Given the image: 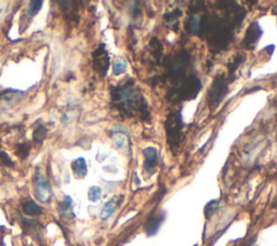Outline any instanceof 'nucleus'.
Masks as SVG:
<instances>
[{
    "mask_svg": "<svg viewBox=\"0 0 277 246\" xmlns=\"http://www.w3.org/2000/svg\"><path fill=\"white\" fill-rule=\"evenodd\" d=\"M112 107L116 109L122 117H139L150 120L148 104L132 78L119 83L111 89Z\"/></svg>",
    "mask_w": 277,
    "mask_h": 246,
    "instance_id": "1",
    "label": "nucleus"
},
{
    "mask_svg": "<svg viewBox=\"0 0 277 246\" xmlns=\"http://www.w3.org/2000/svg\"><path fill=\"white\" fill-rule=\"evenodd\" d=\"M203 85L196 75H187L182 80L175 84L174 88L168 93V100L170 101H186L195 99Z\"/></svg>",
    "mask_w": 277,
    "mask_h": 246,
    "instance_id": "2",
    "label": "nucleus"
},
{
    "mask_svg": "<svg viewBox=\"0 0 277 246\" xmlns=\"http://www.w3.org/2000/svg\"><path fill=\"white\" fill-rule=\"evenodd\" d=\"M166 78L173 80L175 84L182 80L187 75V70L190 65V55L186 50H181L173 58L165 59Z\"/></svg>",
    "mask_w": 277,
    "mask_h": 246,
    "instance_id": "3",
    "label": "nucleus"
},
{
    "mask_svg": "<svg viewBox=\"0 0 277 246\" xmlns=\"http://www.w3.org/2000/svg\"><path fill=\"white\" fill-rule=\"evenodd\" d=\"M183 126L184 122L182 119V113H181V110L169 113L165 122V128L167 132L168 145L173 152H176V150L180 148V145L182 142Z\"/></svg>",
    "mask_w": 277,
    "mask_h": 246,
    "instance_id": "4",
    "label": "nucleus"
},
{
    "mask_svg": "<svg viewBox=\"0 0 277 246\" xmlns=\"http://www.w3.org/2000/svg\"><path fill=\"white\" fill-rule=\"evenodd\" d=\"M228 92V86L225 81V75L219 74L215 77V80L208 91V100L210 109H216L223 101Z\"/></svg>",
    "mask_w": 277,
    "mask_h": 246,
    "instance_id": "5",
    "label": "nucleus"
},
{
    "mask_svg": "<svg viewBox=\"0 0 277 246\" xmlns=\"http://www.w3.org/2000/svg\"><path fill=\"white\" fill-rule=\"evenodd\" d=\"M34 192L37 200L41 203L50 202L53 196L52 187L40 170H37L34 177Z\"/></svg>",
    "mask_w": 277,
    "mask_h": 246,
    "instance_id": "6",
    "label": "nucleus"
},
{
    "mask_svg": "<svg viewBox=\"0 0 277 246\" xmlns=\"http://www.w3.org/2000/svg\"><path fill=\"white\" fill-rule=\"evenodd\" d=\"M25 91L9 88L0 92V115L13 110L24 98Z\"/></svg>",
    "mask_w": 277,
    "mask_h": 246,
    "instance_id": "7",
    "label": "nucleus"
},
{
    "mask_svg": "<svg viewBox=\"0 0 277 246\" xmlns=\"http://www.w3.org/2000/svg\"><path fill=\"white\" fill-rule=\"evenodd\" d=\"M105 48H106L105 44H100L98 49H95V51L92 52L93 68L98 73H100L102 76H106L111 64L109 52Z\"/></svg>",
    "mask_w": 277,
    "mask_h": 246,
    "instance_id": "8",
    "label": "nucleus"
},
{
    "mask_svg": "<svg viewBox=\"0 0 277 246\" xmlns=\"http://www.w3.org/2000/svg\"><path fill=\"white\" fill-rule=\"evenodd\" d=\"M262 34H263V32H262V28L259 25V23L252 22L249 25V27H248V30L246 32L245 38L243 40L244 46L248 50H253L258 40H259L260 37L262 36Z\"/></svg>",
    "mask_w": 277,
    "mask_h": 246,
    "instance_id": "9",
    "label": "nucleus"
},
{
    "mask_svg": "<svg viewBox=\"0 0 277 246\" xmlns=\"http://www.w3.org/2000/svg\"><path fill=\"white\" fill-rule=\"evenodd\" d=\"M144 155V170L150 174L154 173L158 163V151L154 147H147L143 150Z\"/></svg>",
    "mask_w": 277,
    "mask_h": 246,
    "instance_id": "10",
    "label": "nucleus"
},
{
    "mask_svg": "<svg viewBox=\"0 0 277 246\" xmlns=\"http://www.w3.org/2000/svg\"><path fill=\"white\" fill-rule=\"evenodd\" d=\"M165 219H166V213L165 212H160L159 214H157L155 216L150 217L144 224V231H145L146 235L147 236L155 235L158 232L162 222L165 221Z\"/></svg>",
    "mask_w": 277,
    "mask_h": 246,
    "instance_id": "11",
    "label": "nucleus"
},
{
    "mask_svg": "<svg viewBox=\"0 0 277 246\" xmlns=\"http://www.w3.org/2000/svg\"><path fill=\"white\" fill-rule=\"evenodd\" d=\"M58 211L62 218H66V219L74 218L75 214L73 210V200L70 195H65L64 200L59 203Z\"/></svg>",
    "mask_w": 277,
    "mask_h": 246,
    "instance_id": "12",
    "label": "nucleus"
},
{
    "mask_svg": "<svg viewBox=\"0 0 277 246\" xmlns=\"http://www.w3.org/2000/svg\"><path fill=\"white\" fill-rule=\"evenodd\" d=\"M72 169L76 178L77 179L83 178L88 173V167L87 163H86V159L83 157L76 158L72 163Z\"/></svg>",
    "mask_w": 277,
    "mask_h": 246,
    "instance_id": "13",
    "label": "nucleus"
},
{
    "mask_svg": "<svg viewBox=\"0 0 277 246\" xmlns=\"http://www.w3.org/2000/svg\"><path fill=\"white\" fill-rule=\"evenodd\" d=\"M202 26H203V16L197 15H190L185 24L186 31L190 34H198L202 31Z\"/></svg>",
    "mask_w": 277,
    "mask_h": 246,
    "instance_id": "14",
    "label": "nucleus"
},
{
    "mask_svg": "<svg viewBox=\"0 0 277 246\" xmlns=\"http://www.w3.org/2000/svg\"><path fill=\"white\" fill-rule=\"evenodd\" d=\"M117 207V198L116 197H113L111 198V200L109 202L105 203V205L103 206L102 211H101V219L102 220H108L110 217L113 215V213L115 212Z\"/></svg>",
    "mask_w": 277,
    "mask_h": 246,
    "instance_id": "15",
    "label": "nucleus"
},
{
    "mask_svg": "<svg viewBox=\"0 0 277 246\" xmlns=\"http://www.w3.org/2000/svg\"><path fill=\"white\" fill-rule=\"evenodd\" d=\"M23 213L27 216H39L42 214V208L35 201L28 200L23 204Z\"/></svg>",
    "mask_w": 277,
    "mask_h": 246,
    "instance_id": "16",
    "label": "nucleus"
},
{
    "mask_svg": "<svg viewBox=\"0 0 277 246\" xmlns=\"http://www.w3.org/2000/svg\"><path fill=\"white\" fill-rule=\"evenodd\" d=\"M126 70H127V61H126L125 58H123V56H120V58H118L117 60L114 61V63H113V73H114V75L118 76V75L125 73Z\"/></svg>",
    "mask_w": 277,
    "mask_h": 246,
    "instance_id": "17",
    "label": "nucleus"
},
{
    "mask_svg": "<svg viewBox=\"0 0 277 246\" xmlns=\"http://www.w3.org/2000/svg\"><path fill=\"white\" fill-rule=\"evenodd\" d=\"M220 208V200L210 201L205 207V217L206 219H211V217L219 211Z\"/></svg>",
    "mask_w": 277,
    "mask_h": 246,
    "instance_id": "18",
    "label": "nucleus"
},
{
    "mask_svg": "<svg viewBox=\"0 0 277 246\" xmlns=\"http://www.w3.org/2000/svg\"><path fill=\"white\" fill-rule=\"evenodd\" d=\"M47 131H48V129L46 126H44V125L37 126L34 130V134H33V139H34L35 142L41 144L42 141L46 139Z\"/></svg>",
    "mask_w": 277,
    "mask_h": 246,
    "instance_id": "19",
    "label": "nucleus"
},
{
    "mask_svg": "<svg viewBox=\"0 0 277 246\" xmlns=\"http://www.w3.org/2000/svg\"><path fill=\"white\" fill-rule=\"evenodd\" d=\"M245 61V56L244 55H236L233 62L227 64V69H228V74H230V76H233L235 75L236 70L240 68V65Z\"/></svg>",
    "mask_w": 277,
    "mask_h": 246,
    "instance_id": "20",
    "label": "nucleus"
},
{
    "mask_svg": "<svg viewBox=\"0 0 277 246\" xmlns=\"http://www.w3.org/2000/svg\"><path fill=\"white\" fill-rule=\"evenodd\" d=\"M42 5H44L42 2H37V0H36V2H31L30 4H28L27 14L30 15L31 17L35 16L38 12H39L41 10Z\"/></svg>",
    "mask_w": 277,
    "mask_h": 246,
    "instance_id": "21",
    "label": "nucleus"
},
{
    "mask_svg": "<svg viewBox=\"0 0 277 246\" xmlns=\"http://www.w3.org/2000/svg\"><path fill=\"white\" fill-rule=\"evenodd\" d=\"M102 196V190L100 187H91L89 189V192H88V198L90 202H98L100 201V198Z\"/></svg>",
    "mask_w": 277,
    "mask_h": 246,
    "instance_id": "22",
    "label": "nucleus"
},
{
    "mask_svg": "<svg viewBox=\"0 0 277 246\" xmlns=\"http://www.w3.org/2000/svg\"><path fill=\"white\" fill-rule=\"evenodd\" d=\"M30 151H31V146L28 144L18 145V148L16 150V155H18L21 158H26L28 154H30Z\"/></svg>",
    "mask_w": 277,
    "mask_h": 246,
    "instance_id": "23",
    "label": "nucleus"
},
{
    "mask_svg": "<svg viewBox=\"0 0 277 246\" xmlns=\"http://www.w3.org/2000/svg\"><path fill=\"white\" fill-rule=\"evenodd\" d=\"M181 15H182V10H180V9H175V10L173 12H168L164 15V18L168 22V23H173L176 18L180 17Z\"/></svg>",
    "mask_w": 277,
    "mask_h": 246,
    "instance_id": "24",
    "label": "nucleus"
},
{
    "mask_svg": "<svg viewBox=\"0 0 277 246\" xmlns=\"http://www.w3.org/2000/svg\"><path fill=\"white\" fill-rule=\"evenodd\" d=\"M0 164H3L5 166H9V167H13L14 163L11 160V158L9 157V155L6 152H0Z\"/></svg>",
    "mask_w": 277,
    "mask_h": 246,
    "instance_id": "25",
    "label": "nucleus"
}]
</instances>
